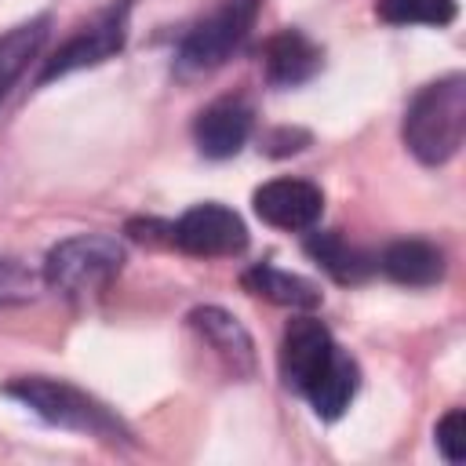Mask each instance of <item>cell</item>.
Instances as JSON below:
<instances>
[{"instance_id": "cell-2", "label": "cell", "mask_w": 466, "mask_h": 466, "mask_svg": "<svg viewBox=\"0 0 466 466\" xmlns=\"http://www.w3.org/2000/svg\"><path fill=\"white\" fill-rule=\"evenodd\" d=\"M4 393L7 397H18L25 408H33L51 426L76 430V433H87V437H106V441H127L131 437L124 430V422L106 404H98L95 397H87L84 390H76L69 382H55V379H15Z\"/></svg>"}, {"instance_id": "cell-1", "label": "cell", "mask_w": 466, "mask_h": 466, "mask_svg": "<svg viewBox=\"0 0 466 466\" xmlns=\"http://www.w3.org/2000/svg\"><path fill=\"white\" fill-rule=\"evenodd\" d=\"M466 138V76L426 84L404 113V146L422 164H448Z\"/></svg>"}, {"instance_id": "cell-11", "label": "cell", "mask_w": 466, "mask_h": 466, "mask_svg": "<svg viewBox=\"0 0 466 466\" xmlns=\"http://www.w3.org/2000/svg\"><path fill=\"white\" fill-rule=\"evenodd\" d=\"M379 269L397 280V284H408V288H430L444 277V251L430 240H393L382 255H379Z\"/></svg>"}, {"instance_id": "cell-16", "label": "cell", "mask_w": 466, "mask_h": 466, "mask_svg": "<svg viewBox=\"0 0 466 466\" xmlns=\"http://www.w3.org/2000/svg\"><path fill=\"white\" fill-rule=\"evenodd\" d=\"M47 25H51V18L40 15V18L22 22V25H15L11 33L0 36V98H4L7 87L22 76V69L29 66V58L40 51V44H44V36H47Z\"/></svg>"}, {"instance_id": "cell-15", "label": "cell", "mask_w": 466, "mask_h": 466, "mask_svg": "<svg viewBox=\"0 0 466 466\" xmlns=\"http://www.w3.org/2000/svg\"><path fill=\"white\" fill-rule=\"evenodd\" d=\"M240 284L251 291V295H258V299H269V302H277V306H288V309H313V306H320V288L313 284V280H306V277H299V273H284V269H277V266H251L244 277H240Z\"/></svg>"}, {"instance_id": "cell-9", "label": "cell", "mask_w": 466, "mask_h": 466, "mask_svg": "<svg viewBox=\"0 0 466 466\" xmlns=\"http://www.w3.org/2000/svg\"><path fill=\"white\" fill-rule=\"evenodd\" d=\"M251 135V106L244 98H215L193 120L197 149L211 160H229L244 149Z\"/></svg>"}, {"instance_id": "cell-18", "label": "cell", "mask_w": 466, "mask_h": 466, "mask_svg": "<svg viewBox=\"0 0 466 466\" xmlns=\"http://www.w3.org/2000/svg\"><path fill=\"white\" fill-rule=\"evenodd\" d=\"M33 295H36V277L15 258H0V306L29 302Z\"/></svg>"}, {"instance_id": "cell-13", "label": "cell", "mask_w": 466, "mask_h": 466, "mask_svg": "<svg viewBox=\"0 0 466 466\" xmlns=\"http://www.w3.org/2000/svg\"><path fill=\"white\" fill-rule=\"evenodd\" d=\"M357 386H360V368H357V360H353L346 350L335 346V353H331V360L324 364V371L306 386V400L313 404V411H317L320 419L331 422V419H339V415L350 408Z\"/></svg>"}, {"instance_id": "cell-19", "label": "cell", "mask_w": 466, "mask_h": 466, "mask_svg": "<svg viewBox=\"0 0 466 466\" xmlns=\"http://www.w3.org/2000/svg\"><path fill=\"white\" fill-rule=\"evenodd\" d=\"M437 448L444 451L448 462H462L466 459V411L462 408H451L437 422Z\"/></svg>"}, {"instance_id": "cell-7", "label": "cell", "mask_w": 466, "mask_h": 466, "mask_svg": "<svg viewBox=\"0 0 466 466\" xmlns=\"http://www.w3.org/2000/svg\"><path fill=\"white\" fill-rule=\"evenodd\" d=\"M331 353H335V339L317 317L288 320L284 339H280V379H284V386L306 393V386L324 371Z\"/></svg>"}, {"instance_id": "cell-4", "label": "cell", "mask_w": 466, "mask_h": 466, "mask_svg": "<svg viewBox=\"0 0 466 466\" xmlns=\"http://www.w3.org/2000/svg\"><path fill=\"white\" fill-rule=\"evenodd\" d=\"M255 15H258V0H218V7L186 33L175 58L178 73L197 76V73L218 69L248 40Z\"/></svg>"}, {"instance_id": "cell-14", "label": "cell", "mask_w": 466, "mask_h": 466, "mask_svg": "<svg viewBox=\"0 0 466 466\" xmlns=\"http://www.w3.org/2000/svg\"><path fill=\"white\" fill-rule=\"evenodd\" d=\"M306 255L317 266H324L339 284H360L379 269L375 255H368L339 233H306Z\"/></svg>"}, {"instance_id": "cell-5", "label": "cell", "mask_w": 466, "mask_h": 466, "mask_svg": "<svg viewBox=\"0 0 466 466\" xmlns=\"http://www.w3.org/2000/svg\"><path fill=\"white\" fill-rule=\"evenodd\" d=\"M171 244L200 258L240 255L248 248V226L237 211L222 204H197L171 226Z\"/></svg>"}, {"instance_id": "cell-8", "label": "cell", "mask_w": 466, "mask_h": 466, "mask_svg": "<svg viewBox=\"0 0 466 466\" xmlns=\"http://www.w3.org/2000/svg\"><path fill=\"white\" fill-rule=\"evenodd\" d=\"M251 204L255 215L277 229H313L324 211V193L306 178H273L255 189Z\"/></svg>"}, {"instance_id": "cell-17", "label": "cell", "mask_w": 466, "mask_h": 466, "mask_svg": "<svg viewBox=\"0 0 466 466\" xmlns=\"http://www.w3.org/2000/svg\"><path fill=\"white\" fill-rule=\"evenodd\" d=\"M375 15L390 25H448L455 22V0H375Z\"/></svg>"}, {"instance_id": "cell-3", "label": "cell", "mask_w": 466, "mask_h": 466, "mask_svg": "<svg viewBox=\"0 0 466 466\" xmlns=\"http://www.w3.org/2000/svg\"><path fill=\"white\" fill-rule=\"evenodd\" d=\"M124 266V248L106 233H84L55 244L44 262V280L62 295H87L106 288Z\"/></svg>"}, {"instance_id": "cell-10", "label": "cell", "mask_w": 466, "mask_h": 466, "mask_svg": "<svg viewBox=\"0 0 466 466\" xmlns=\"http://www.w3.org/2000/svg\"><path fill=\"white\" fill-rule=\"evenodd\" d=\"M262 69L266 80L277 87H299L320 69V47L302 36L299 29H280L262 44Z\"/></svg>"}, {"instance_id": "cell-6", "label": "cell", "mask_w": 466, "mask_h": 466, "mask_svg": "<svg viewBox=\"0 0 466 466\" xmlns=\"http://www.w3.org/2000/svg\"><path fill=\"white\" fill-rule=\"evenodd\" d=\"M127 11H131V0H120L113 7H106L87 29H80L73 40H66L55 58L44 66L40 73V84L55 80V76H66L73 69H84V66H98L106 58H113L124 40H127Z\"/></svg>"}, {"instance_id": "cell-12", "label": "cell", "mask_w": 466, "mask_h": 466, "mask_svg": "<svg viewBox=\"0 0 466 466\" xmlns=\"http://www.w3.org/2000/svg\"><path fill=\"white\" fill-rule=\"evenodd\" d=\"M189 324L208 339V346L233 368V375H251L255 368V350H251V339L248 331L240 328L237 317H229L226 309L218 306H200L189 313Z\"/></svg>"}]
</instances>
